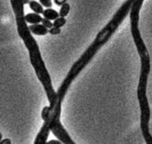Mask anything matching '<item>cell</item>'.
<instances>
[{"label": "cell", "mask_w": 152, "mask_h": 144, "mask_svg": "<svg viewBox=\"0 0 152 144\" xmlns=\"http://www.w3.org/2000/svg\"><path fill=\"white\" fill-rule=\"evenodd\" d=\"M22 2H23V5H24V4H30L29 0H22Z\"/></svg>", "instance_id": "obj_18"}, {"label": "cell", "mask_w": 152, "mask_h": 144, "mask_svg": "<svg viewBox=\"0 0 152 144\" xmlns=\"http://www.w3.org/2000/svg\"><path fill=\"white\" fill-rule=\"evenodd\" d=\"M24 19L26 21L27 23H30L31 25H35V24H39V22H42L43 18L36 14H28L26 15H24Z\"/></svg>", "instance_id": "obj_6"}, {"label": "cell", "mask_w": 152, "mask_h": 144, "mask_svg": "<svg viewBox=\"0 0 152 144\" xmlns=\"http://www.w3.org/2000/svg\"><path fill=\"white\" fill-rule=\"evenodd\" d=\"M49 33H50L51 35H59V34L61 33V29H58V28H54V27H53L52 29H50Z\"/></svg>", "instance_id": "obj_14"}, {"label": "cell", "mask_w": 152, "mask_h": 144, "mask_svg": "<svg viewBox=\"0 0 152 144\" xmlns=\"http://www.w3.org/2000/svg\"><path fill=\"white\" fill-rule=\"evenodd\" d=\"M39 3L42 6L47 7V9L51 8V6H52V5H53V2L51 1V0H40Z\"/></svg>", "instance_id": "obj_13"}, {"label": "cell", "mask_w": 152, "mask_h": 144, "mask_svg": "<svg viewBox=\"0 0 152 144\" xmlns=\"http://www.w3.org/2000/svg\"><path fill=\"white\" fill-rule=\"evenodd\" d=\"M43 15H44V19H46L48 21H51V20H54L55 21L60 16L59 12H57L55 10H54L52 8H48V9L44 10Z\"/></svg>", "instance_id": "obj_7"}, {"label": "cell", "mask_w": 152, "mask_h": 144, "mask_svg": "<svg viewBox=\"0 0 152 144\" xmlns=\"http://www.w3.org/2000/svg\"><path fill=\"white\" fill-rule=\"evenodd\" d=\"M50 111H51L50 107L45 106V107L43 108L42 112H41V116H42V119H43L44 122H45V121L47 120L48 116H49V115H50Z\"/></svg>", "instance_id": "obj_11"}, {"label": "cell", "mask_w": 152, "mask_h": 144, "mask_svg": "<svg viewBox=\"0 0 152 144\" xmlns=\"http://www.w3.org/2000/svg\"><path fill=\"white\" fill-rule=\"evenodd\" d=\"M29 30L30 33L37 36H45L47 33H49V30L45 28L41 24H35V25H30L29 27Z\"/></svg>", "instance_id": "obj_5"}, {"label": "cell", "mask_w": 152, "mask_h": 144, "mask_svg": "<svg viewBox=\"0 0 152 144\" xmlns=\"http://www.w3.org/2000/svg\"><path fill=\"white\" fill-rule=\"evenodd\" d=\"M54 3H55L57 6H62L63 5L67 3V1H65V0H55Z\"/></svg>", "instance_id": "obj_16"}, {"label": "cell", "mask_w": 152, "mask_h": 144, "mask_svg": "<svg viewBox=\"0 0 152 144\" xmlns=\"http://www.w3.org/2000/svg\"><path fill=\"white\" fill-rule=\"evenodd\" d=\"M69 10H70V6L66 3L63 5L61 9H60V12H59V15L61 18H65L68 14H69Z\"/></svg>", "instance_id": "obj_9"}, {"label": "cell", "mask_w": 152, "mask_h": 144, "mask_svg": "<svg viewBox=\"0 0 152 144\" xmlns=\"http://www.w3.org/2000/svg\"><path fill=\"white\" fill-rule=\"evenodd\" d=\"M46 144H63V143L60 141H57V140H51V141H47Z\"/></svg>", "instance_id": "obj_15"}, {"label": "cell", "mask_w": 152, "mask_h": 144, "mask_svg": "<svg viewBox=\"0 0 152 144\" xmlns=\"http://www.w3.org/2000/svg\"><path fill=\"white\" fill-rule=\"evenodd\" d=\"M29 5H30V9L34 12V14H43V12H44L43 6L40 5L39 2L35 1V0H31V1H30V4Z\"/></svg>", "instance_id": "obj_8"}, {"label": "cell", "mask_w": 152, "mask_h": 144, "mask_svg": "<svg viewBox=\"0 0 152 144\" xmlns=\"http://www.w3.org/2000/svg\"><path fill=\"white\" fill-rule=\"evenodd\" d=\"M49 133H50V129H49L48 125L44 123L42 128L39 131V133L37 134V135L35 139L34 144H46V142H47L46 141H47Z\"/></svg>", "instance_id": "obj_4"}, {"label": "cell", "mask_w": 152, "mask_h": 144, "mask_svg": "<svg viewBox=\"0 0 152 144\" xmlns=\"http://www.w3.org/2000/svg\"><path fill=\"white\" fill-rule=\"evenodd\" d=\"M50 110H51L50 115L48 116L47 120L44 123L48 125L51 132L63 144H76L61 123L60 116L61 111V104L55 103L54 108Z\"/></svg>", "instance_id": "obj_3"}, {"label": "cell", "mask_w": 152, "mask_h": 144, "mask_svg": "<svg viewBox=\"0 0 152 144\" xmlns=\"http://www.w3.org/2000/svg\"><path fill=\"white\" fill-rule=\"evenodd\" d=\"M42 25L44 26L45 28L48 29H52L54 26H53V22H51V21H48L46 19H43L42 20Z\"/></svg>", "instance_id": "obj_12"}, {"label": "cell", "mask_w": 152, "mask_h": 144, "mask_svg": "<svg viewBox=\"0 0 152 144\" xmlns=\"http://www.w3.org/2000/svg\"><path fill=\"white\" fill-rule=\"evenodd\" d=\"M11 5L12 10L14 12L18 33L29 51L30 63L35 70V72L39 80L44 86L48 101L50 103L49 107L52 109L55 103L57 94L54 89L50 74L43 61L39 45H37L36 41L35 40V38L30 33L27 22L24 19L23 2L22 0H11Z\"/></svg>", "instance_id": "obj_2"}, {"label": "cell", "mask_w": 152, "mask_h": 144, "mask_svg": "<svg viewBox=\"0 0 152 144\" xmlns=\"http://www.w3.org/2000/svg\"><path fill=\"white\" fill-rule=\"evenodd\" d=\"M66 24V19L65 18H61L59 17L58 19H56L54 22H53V26L54 28H58L61 29V27L64 26Z\"/></svg>", "instance_id": "obj_10"}, {"label": "cell", "mask_w": 152, "mask_h": 144, "mask_svg": "<svg viewBox=\"0 0 152 144\" xmlns=\"http://www.w3.org/2000/svg\"><path fill=\"white\" fill-rule=\"evenodd\" d=\"M143 0H133L131 10L129 12L130 17V30L135 44L137 52L141 59V72L139 76V83L137 86V99L141 110L140 127L146 144H152V135L149 132L150 108L147 97L148 79L150 73V57L147 46L143 41L139 29L140 11L142 7Z\"/></svg>", "instance_id": "obj_1"}, {"label": "cell", "mask_w": 152, "mask_h": 144, "mask_svg": "<svg viewBox=\"0 0 152 144\" xmlns=\"http://www.w3.org/2000/svg\"><path fill=\"white\" fill-rule=\"evenodd\" d=\"M2 141V134L0 133V141Z\"/></svg>", "instance_id": "obj_19"}, {"label": "cell", "mask_w": 152, "mask_h": 144, "mask_svg": "<svg viewBox=\"0 0 152 144\" xmlns=\"http://www.w3.org/2000/svg\"><path fill=\"white\" fill-rule=\"evenodd\" d=\"M0 144H11V140L10 139H5L0 141Z\"/></svg>", "instance_id": "obj_17"}]
</instances>
